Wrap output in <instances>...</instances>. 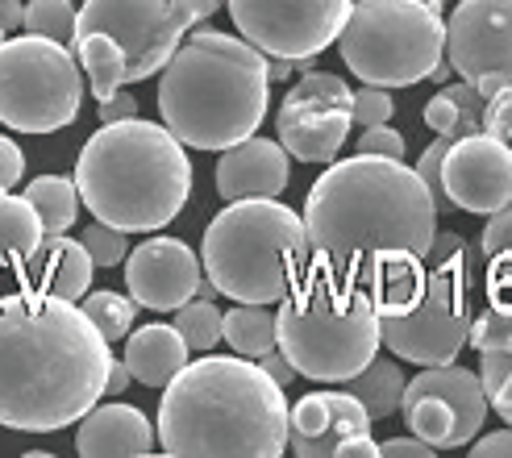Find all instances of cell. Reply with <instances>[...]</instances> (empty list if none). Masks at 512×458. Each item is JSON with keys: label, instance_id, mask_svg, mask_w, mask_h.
<instances>
[{"label": "cell", "instance_id": "7402d4cb", "mask_svg": "<svg viewBox=\"0 0 512 458\" xmlns=\"http://www.w3.org/2000/svg\"><path fill=\"white\" fill-rule=\"evenodd\" d=\"M188 342L179 334V325L171 321H150L142 329H134L125 338V363H130L134 379L146 388H167L171 379L188 367Z\"/></svg>", "mask_w": 512, "mask_h": 458}, {"label": "cell", "instance_id": "8992f818", "mask_svg": "<svg viewBox=\"0 0 512 458\" xmlns=\"http://www.w3.org/2000/svg\"><path fill=\"white\" fill-rule=\"evenodd\" d=\"M204 275L238 304H279L313 263L304 213L279 205V196L225 200L204 229Z\"/></svg>", "mask_w": 512, "mask_h": 458}, {"label": "cell", "instance_id": "83f0119b", "mask_svg": "<svg viewBox=\"0 0 512 458\" xmlns=\"http://www.w3.org/2000/svg\"><path fill=\"white\" fill-rule=\"evenodd\" d=\"M175 325L192 350H213L225 338V313H217V304L204 296L188 300L184 309H175Z\"/></svg>", "mask_w": 512, "mask_h": 458}, {"label": "cell", "instance_id": "9c48e42d", "mask_svg": "<svg viewBox=\"0 0 512 458\" xmlns=\"http://www.w3.org/2000/svg\"><path fill=\"white\" fill-rule=\"evenodd\" d=\"M338 50L363 84L408 88L438 71L446 55V17L425 0H358Z\"/></svg>", "mask_w": 512, "mask_h": 458}, {"label": "cell", "instance_id": "3957f363", "mask_svg": "<svg viewBox=\"0 0 512 458\" xmlns=\"http://www.w3.org/2000/svg\"><path fill=\"white\" fill-rule=\"evenodd\" d=\"M292 409L284 384L246 354H204L188 363L159 400L163 454H250L288 450Z\"/></svg>", "mask_w": 512, "mask_h": 458}, {"label": "cell", "instance_id": "836d02e7", "mask_svg": "<svg viewBox=\"0 0 512 458\" xmlns=\"http://www.w3.org/2000/svg\"><path fill=\"white\" fill-rule=\"evenodd\" d=\"M396 113V100L388 96V88H375L367 84L363 92H354V125H388Z\"/></svg>", "mask_w": 512, "mask_h": 458}, {"label": "cell", "instance_id": "ffe728a7", "mask_svg": "<svg viewBox=\"0 0 512 458\" xmlns=\"http://www.w3.org/2000/svg\"><path fill=\"white\" fill-rule=\"evenodd\" d=\"M92 271H96V259L88 254L84 238L75 242L63 234H46V242L21 263V284L80 304L92 292Z\"/></svg>", "mask_w": 512, "mask_h": 458}, {"label": "cell", "instance_id": "4316f807", "mask_svg": "<svg viewBox=\"0 0 512 458\" xmlns=\"http://www.w3.org/2000/svg\"><path fill=\"white\" fill-rule=\"evenodd\" d=\"M25 196H30V205L38 209L46 234H67V229L75 225V217H80V184L67 180V175H38V180L25 188Z\"/></svg>", "mask_w": 512, "mask_h": 458}, {"label": "cell", "instance_id": "f1b7e54d", "mask_svg": "<svg viewBox=\"0 0 512 458\" xmlns=\"http://www.w3.org/2000/svg\"><path fill=\"white\" fill-rule=\"evenodd\" d=\"M134 304H138L134 296H121V292H88L84 313L96 321V329L109 342H121L134 334Z\"/></svg>", "mask_w": 512, "mask_h": 458}, {"label": "cell", "instance_id": "7a4b0ae2", "mask_svg": "<svg viewBox=\"0 0 512 458\" xmlns=\"http://www.w3.org/2000/svg\"><path fill=\"white\" fill-rule=\"evenodd\" d=\"M313 259L371 288L379 271L425 259L438 238V200L404 159L354 155L329 163L304 200Z\"/></svg>", "mask_w": 512, "mask_h": 458}, {"label": "cell", "instance_id": "ab89813d", "mask_svg": "<svg viewBox=\"0 0 512 458\" xmlns=\"http://www.w3.org/2000/svg\"><path fill=\"white\" fill-rule=\"evenodd\" d=\"M125 117H138L134 92H113L109 100H100V121H125Z\"/></svg>", "mask_w": 512, "mask_h": 458}, {"label": "cell", "instance_id": "e0dca14e", "mask_svg": "<svg viewBox=\"0 0 512 458\" xmlns=\"http://www.w3.org/2000/svg\"><path fill=\"white\" fill-rule=\"evenodd\" d=\"M200 284L204 259H196V250L179 238H150L125 259V288L142 309L175 313L200 296Z\"/></svg>", "mask_w": 512, "mask_h": 458}, {"label": "cell", "instance_id": "9a60e30c", "mask_svg": "<svg viewBox=\"0 0 512 458\" xmlns=\"http://www.w3.org/2000/svg\"><path fill=\"white\" fill-rule=\"evenodd\" d=\"M446 59L488 100L504 92L512 84V0H463L446 21Z\"/></svg>", "mask_w": 512, "mask_h": 458}, {"label": "cell", "instance_id": "e575fe53", "mask_svg": "<svg viewBox=\"0 0 512 458\" xmlns=\"http://www.w3.org/2000/svg\"><path fill=\"white\" fill-rule=\"evenodd\" d=\"M450 142H454V138L438 134V142H429V146L421 150V159H417V171H421V180L429 184L433 200H438V209H446V205H450V196H446V188H442V163H446Z\"/></svg>", "mask_w": 512, "mask_h": 458}, {"label": "cell", "instance_id": "74e56055", "mask_svg": "<svg viewBox=\"0 0 512 458\" xmlns=\"http://www.w3.org/2000/svg\"><path fill=\"white\" fill-rule=\"evenodd\" d=\"M25 175V155L13 138H0V188H13Z\"/></svg>", "mask_w": 512, "mask_h": 458}, {"label": "cell", "instance_id": "cb8c5ba5", "mask_svg": "<svg viewBox=\"0 0 512 458\" xmlns=\"http://www.w3.org/2000/svg\"><path fill=\"white\" fill-rule=\"evenodd\" d=\"M483 109H488V96L463 80L454 88H442L438 96L429 100L425 105V125L433 134H446V138L479 134L483 130Z\"/></svg>", "mask_w": 512, "mask_h": 458}, {"label": "cell", "instance_id": "8fae6325", "mask_svg": "<svg viewBox=\"0 0 512 458\" xmlns=\"http://www.w3.org/2000/svg\"><path fill=\"white\" fill-rule=\"evenodd\" d=\"M88 75L67 42L25 34L0 42V125L55 134L80 117Z\"/></svg>", "mask_w": 512, "mask_h": 458}, {"label": "cell", "instance_id": "5bb4252c", "mask_svg": "<svg viewBox=\"0 0 512 458\" xmlns=\"http://www.w3.org/2000/svg\"><path fill=\"white\" fill-rule=\"evenodd\" d=\"M279 142L300 163H334L354 125V92L342 75L304 71V80L288 88L279 105Z\"/></svg>", "mask_w": 512, "mask_h": 458}, {"label": "cell", "instance_id": "4fadbf2b", "mask_svg": "<svg viewBox=\"0 0 512 458\" xmlns=\"http://www.w3.org/2000/svg\"><path fill=\"white\" fill-rule=\"evenodd\" d=\"M238 34L275 59H317L338 42L354 0H225Z\"/></svg>", "mask_w": 512, "mask_h": 458}, {"label": "cell", "instance_id": "484cf974", "mask_svg": "<svg viewBox=\"0 0 512 458\" xmlns=\"http://www.w3.org/2000/svg\"><path fill=\"white\" fill-rule=\"evenodd\" d=\"M346 388L367 404V413L371 417H392L400 404H404V388H408V379H404V371L392 363V359H375L358 371L354 379H346Z\"/></svg>", "mask_w": 512, "mask_h": 458}, {"label": "cell", "instance_id": "b9f144b4", "mask_svg": "<svg viewBox=\"0 0 512 458\" xmlns=\"http://www.w3.org/2000/svg\"><path fill=\"white\" fill-rule=\"evenodd\" d=\"M259 363H263V367H267V375H271V379H279V384H284V388H288L292 379L300 375V371H296V363H292V359H288V354L279 350V346H275V350H267Z\"/></svg>", "mask_w": 512, "mask_h": 458}, {"label": "cell", "instance_id": "44dd1931", "mask_svg": "<svg viewBox=\"0 0 512 458\" xmlns=\"http://www.w3.org/2000/svg\"><path fill=\"white\" fill-rule=\"evenodd\" d=\"M159 429L146 421L142 409L134 404H96L80 417V434H75V450L88 458H105V454H155Z\"/></svg>", "mask_w": 512, "mask_h": 458}, {"label": "cell", "instance_id": "ac0fdd59", "mask_svg": "<svg viewBox=\"0 0 512 458\" xmlns=\"http://www.w3.org/2000/svg\"><path fill=\"white\" fill-rule=\"evenodd\" d=\"M371 413L350 388L309 392L292 409V434L288 450L300 458H342L346 442L371 434Z\"/></svg>", "mask_w": 512, "mask_h": 458}, {"label": "cell", "instance_id": "f546056e", "mask_svg": "<svg viewBox=\"0 0 512 458\" xmlns=\"http://www.w3.org/2000/svg\"><path fill=\"white\" fill-rule=\"evenodd\" d=\"M75 21H80V13H75L71 0H30V5H25V30L42 34V38H55V42L71 46Z\"/></svg>", "mask_w": 512, "mask_h": 458}, {"label": "cell", "instance_id": "603a6c76", "mask_svg": "<svg viewBox=\"0 0 512 458\" xmlns=\"http://www.w3.org/2000/svg\"><path fill=\"white\" fill-rule=\"evenodd\" d=\"M46 242V225L30 196H13L0 188V267H21Z\"/></svg>", "mask_w": 512, "mask_h": 458}, {"label": "cell", "instance_id": "7bdbcfd3", "mask_svg": "<svg viewBox=\"0 0 512 458\" xmlns=\"http://www.w3.org/2000/svg\"><path fill=\"white\" fill-rule=\"evenodd\" d=\"M0 25L13 34V30H25V5L21 0H0Z\"/></svg>", "mask_w": 512, "mask_h": 458}, {"label": "cell", "instance_id": "60d3db41", "mask_svg": "<svg viewBox=\"0 0 512 458\" xmlns=\"http://www.w3.org/2000/svg\"><path fill=\"white\" fill-rule=\"evenodd\" d=\"M471 454L475 458H512V425L496 429V434H488V438H479Z\"/></svg>", "mask_w": 512, "mask_h": 458}, {"label": "cell", "instance_id": "bcb514c9", "mask_svg": "<svg viewBox=\"0 0 512 458\" xmlns=\"http://www.w3.org/2000/svg\"><path fill=\"white\" fill-rule=\"evenodd\" d=\"M425 5H446V0H425Z\"/></svg>", "mask_w": 512, "mask_h": 458}, {"label": "cell", "instance_id": "277c9868", "mask_svg": "<svg viewBox=\"0 0 512 458\" xmlns=\"http://www.w3.org/2000/svg\"><path fill=\"white\" fill-rule=\"evenodd\" d=\"M271 105L267 55L254 42L200 30L171 55L159 80V117L196 150H229L263 125Z\"/></svg>", "mask_w": 512, "mask_h": 458}, {"label": "cell", "instance_id": "f6af8a7d", "mask_svg": "<svg viewBox=\"0 0 512 458\" xmlns=\"http://www.w3.org/2000/svg\"><path fill=\"white\" fill-rule=\"evenodd\" d=\"M5 38H13V34H9V30H5V25H0V42H5Z\"/></svg>", "mask_w": 512, "mask_h": 458}, {"label": "cell", "instance_id": "30bf717a", "mask_svg": "<svg viewBox=\"0 0 512 458\" xmlns=\"http://www.w3.org/2000/svg\"><path fill=\"white\" fill-rule=\"evenodd\" d=\"M471 284L475 259L458 234H438L429 250L421 292L383 317V346L417 367L454 363L471 346Z\"/></svg>", "mask_w": 512, "mask_h": 458}, {"label": "cell", "instance_id": "5b68a950", "mask_svg": "<svg viewBox=\"0 0 512 458\" xmlns=\"http://www.w3.org/2000/svg\"><path fill=\"white\" fill-rule=\"evenodd\" d=\"M75 184L96 221L125 234L163 229L192 196V159L159 121H105L84 142Z\"/></svg>", "mask_w": 512, "mask_h": 458}, {"label": "cell", "instance_id": "52a82bcc", "mask_svg": "<svg viewBox=\"0 0 512 458\" xmlns=\"http://www.w3.org/2000/svg\"><path fill=\"white\" fill-rule=\"evenodd\" d=\"M379 346L383 317L375 296L317 259L279 300V350L304 379L346 384L375 359Z\"/></svg>", "mask_w": 512, "mask_h": 458}, {"label": "cell", "instance_id": "d6a6232c", "mask_svg": "<svg viewBox=\"0 0 512 458\" xmlns=\"http://www.w3.org/2000/svg\"><path fill=\"white\" fill-rule=\"evenodd\" d=\"M479 263H508L512 267V205L492 213L479 238Z\"/></svg>", "mask_w": 512, "mask_h": 458}, {"label": "cell", "instance_id": "d6986e66", "mask_svg": "<svg viewBox=\"0 0 512 458\" xmlns=\"http://www.w3.org/2000/svg\"><path fill=\"white\" fill-rule=\"evenodd\" d=\"M288 175H292V155L284 142L246 138L217 159V196L221 200L279 196L288 188Z\"/></svg>", "mask_w": 512, "mask_h": 458}, {"label": "cell", "instance_id": "8d00e7d4", "mask_svg": "<svg viewBox=\"0 0 512 458\" xmlns=\"http://www.w3.org/2000/svg\"><path fill=\"white\" fill-rule=\"evenodd\" d=\"M483 130H492L504 142H512V84L488 100V109H483Z\"/></svg>", "mask_w": 512, "mask_h": 458}, {"label": "cell", "instance_id": "2e32d148", "mask_svg": "<svg viewBox=\"0 0 512 458\" xmlns=\"http://www.w3.org/2000/svg\"><path fill=\"white\" fill-rule=\"evenodd\" d=\"M442 188L454 209L492 217L512 205V142L492 130L454 138L442 163Z\"/></svg>", "mask_w": 512, "mask_h": 458}, {"label": "cell", "instance_id": "4dcf8cb0", "mask_svg": "<svg viewBox=\"0 0 512 458\" xmlns=\"http://www.w3.org/2000/svg\"><path fill=\"white\" fill-rule=\"evenodd\" d=\"M479 375H483V388H488V400L500 421L512 425V354H479Z\"/></svg>", "mask_w": 512, "mask_h": 458}, {"label": "cell", "instance_id": "ba28073f", "mask_svg": "<svg viewBox=\"0 0 512 458\" xmlns=\"http://www.w3.org/2000/svg\"><path fill=\"white\" fill-rule=\"evenodd\" d=\"M225 0H84L71 55L80 59L96 100L125 84L159 75L184 46L196 21L213 17Z\"/></svg>", "mask_w": 512, "mask_h": 458}, {"label": "cell", "instance_id": "7c38bea8", "mask_svg": "<svg viewBox=\"0 0 512 458\" xmlns=\"http://www.w3.org/2000/svg\"><path fill=\"white\" fill-rule=\"evenodd\" d=\"M488 388L483 375L442 363V367H421V375L408 379L404 388V425L408 434L425 438L433 450H463L479 438L483 421H488Z\"/></svg>", "mask_w": 512, "mask_h": 458}, {"label": "cell", "instance_id": "6da1fadb", "mask_svg": "<svg viewBox=\"0 0 512 458\" xmlns=\"http://www.w3.org/2000/svg\"><path fill=\"white\" fill-rule=\"evenodd\" d=\"M109 338L84 304L17 288L0 296V425L55 434L109 392Z\"/></svg>", "mask_w": 512, "mask_h": 458}, {"label": "cell", "instance_id": "1f68e13d", "mask_svg": "<svg viewBox=\"0 0 512 458\" xmlns=\"http://www.w3.org/2000/svg\"><path fill=\"white\" fill-rule=\"evenodd\" d=\"M80 238H84L88 254L96 259V267H117V263L130 259V242H125V229H117V225L96 221V225L84 229Z\"/></svg>", "mask_w": 512, "mask_h": 458}, {"label": "cell", "instance_id": "d590c367", "mask_svg": "<svg viewBox=\"0 0 512 458\" xmlns=\"http://www.w3.org/2000/svg\"><path fill=\"white\" fill-rule=\"evenodd\" d=\"M358 155H379V159H404V138L392 125H367L358 138Z\"/></svg>", "mask_w": 512, "mask_h": 458}, {"label": "cell", "instance_id": "f35d334b", "mask_svg": "<svg viewBox=\"0 0 512 458\" xmlns=\"http://www.w3.org/2000/svg\"><path fill=\"white\" fill-rule=\"evenodd\" d=\"M379 454L383 458H433L438 450H433L425 438H388V442H379Z\"/></svg>", "mask_w": 512, "mask_h": 458}, {"label": "cell", "instance_id": "d4e9b609", "mask_svg": "<svg viewBox=\"0 0 512 458\" xmlns=\"http://www.w3.org/2000/svg\"><path fill=\"white\" fill-rule=\"evenodd\" d=\"M225 342L234 346V354L263 359L279 346V313H267V304H238L225 313Z\"/></svg>", "mask_w": 512, "mask_h": 458}, {"label": "cell", "instance_id": "ee69618b", "mask_svg": "<svg viewBox=\"0 0 512 458\" xmlns=\"http://www.w3.org/2000/svg\"><path fill=\"white\" fill-rule=\"evenodd\" d=\"M130 379H134L130 363H125V359H121V363H113V367H109V392H113V396H117V392H125V388H130Z\"/></svg>", "mask_w": 512, "mask_h": 458}]
</instances>
